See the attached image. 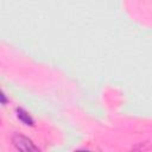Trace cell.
Here are the masks:
<instances>
[{"label": "cell", "instance_id": "cell-1", "mask_svg": "<svg viewBox=\"0 0 152 152\" xmlns=\"http://www.w3.org/2000/svg\"><path fill=\"white\" fill-rule=\"evenodd\" d=\"M12 142L15 146V148L24 151V152H31V151H39V148L32 142L31 139L27 137L20 134V133H14L12 137Z\"/></svg>", "mask_w": 152, "mask_h": 152}, {"label": "cell", "instance_id": "cell-2", "mask_svg": "<svg viewBox=\"0 0 152 152\" xmlns=\"http://www.w3.org/2000/svg\"><path fill=\"white\" fill-rule=\"evenodd\" d=\"M17 116H18V119H19L23 124H25V125L33 126V124H34V121H33V119L31 118V115H30L25 109H23V108H17Z\"/></svg>", "mask_w": 152, "mask_h": 152}, {"label": "cell", "instance_id": "cell-3", "mask_svg": "<svg viewBox=\"0 0 152 152\" xmlns=\"http://www.w3.org/2000/svg\"><path fill=\"white\" fill-rule=\"evenodd\" d=\"M1 103H2V104L6 103V97H5V94H4V93H1Z\"/></svg>", "mask_w": 152, "mask_h": 152}]
</instances>
